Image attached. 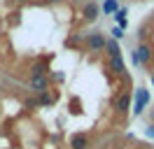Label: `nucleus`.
<instances>
[{
  "label": "nucleus",
  "mask_w": 154,
  "mask_h": 149,
  "mask_svg": "<svg viewBox=\"0 0 154 149\" xmlns=\"http://www.w3.org/2000/svg\"><path fill=\"white\" fill-rule=\"evenodd\" d=\"M131 98H133L131 89H128V86H124V89L115 96V110L119 112V114H126V112H128V107H131Z\"/></svg>",
  "instance_id": "obj_1"
},
{
  "label": "nucleus",
  "mask_w": 154,
  "mask_h": 149,
  "mask_svg": "<svg viewBox=\"0 0 154 149\" xmlns=\"http://www.w3.org/2000/svg\"><path fill=\"white\" fill-rule=\"evenodd\" d=\"M105 35L103 33H89L84 37V47H87V51H103L105 49Z\"/></svg>",
  "instance_id": "obj_2"
},
{
  "label": "nucleus",
  "mask_w": 154,
  "mask_h": 149,
  "mask_svg": "<svg viewBox=\"0 0 154 149\" xmlns=\"http://www.w3.org/2000/svg\"><path fill=\"white\" fill-rule=\"evenodd\" d=\"M135 54H138V58H140L143 65L152 68V63H154V47L149 44V42H140L138 49H135Z\"/></svg>",
  "instance_id": "obj_3"
},
{
  "label": "nucleus",
  "mask_w": 154,
  "mask_h": 149,
  "mask_svg": "<svg viewBox=\"0 0 154 149\" xmlns=\"http://www.w3.org/2000/svg\"><path fill=\"white\" fill-rule=\"evenodd\" d=\"M28 86H30V91H35L40 96L45 91H51V79H49V74H45V77H30Z\"/></svg>",
  "instance_id": "obj_4"
},
{
  "label": "nucleus",
  "mask_w": 154,
  "mask_h": 149,
  "mask_svg": "<svg viewBox=\"0 0 154 149\" xmlns=\"http://www.w3.org/2000/svg\"><path fill=\"white\" fill-rule=\"evenodd\" d=\"M98 14H100L98 2H94V0H87V2L82 5V19H84V21H96Z\"/></svg>",
  "instance_id": "obj_5"
},
{
  "label": "nucleus",
  "mask_w": 154,
  "mask_h": 149,
  "mask_svg": "<svg viewBox=\"0 0 154 149\" xmlns=\"http://www.w3.org/2000/svg\"><path fill=\"white\" fill-rule=\"evenodd\" d=\"M70 147L72 149H89L91 147V140H89L87 133H75V135L70 138Z\"/></svg>",
  "instance_id": "obj_6"
},
{
  "label": "nucleus",
  "mask_w": 154,
  "mask_h": 149,
  "mask_svg": "<svg viewBox=\"0 0 154 149\" xmlns=\"http://www.w3.org/2000/svg\"><path fill=\"white\" fill-rule=\"evenodd\" d=\"M135 96H138V100H135L133 112H135V114H143L145 105L149 102V96H147V91H145V89H138V91H135Z\"/></svg>",
  "instance_id": "obj_7"
},
{
  "label": "nucleus",
  "mask_w": 154,
  "mask_h": 149,
  "mask_svg": "<svg viewBox=\"0 0 154 149\" xmlns=\"http://www.w3.org/2000/svg\"><path fill=\"white\" fill-rule=\"evenodd\" d=\"M45 74H49L47 63L38 61V63H33V65H30V77H45Z\"/></svg>",
  "instance_id": "obj_8"
},
{
  "label": "nucleus",
  "mask_w": 154,
  "mask_h": 149,
  "mask_svg": "<svg viewBox=\"0 0 154 149\" xmlns=\"http://www.w3.org/2000/svg\"><path fill=\"white\" fill-rule=\"evenodd\" d=\"M54 102H56V98H54V93H51V91H45V93H40V96H38V105H40V107H51Z\"/></svg>",
  "instance_id": "obj_9"
},
{
  "label": "nucleus",
  "mask_w": 154,
  "mask_h": 149,
  "mask_svg": "<svg viewBox=\"0 0 154 149\" xmlns=\"http://www.w3.org/2000/svg\"><path fill=\"white\" fill-rule=\"evenodd\" d=\"M105 51L110 58H115V56H122V49H119V44H117L115 40H107L105 42Z\"/></svg>",
  "instance_id": "obj_10"
},
{
  "label": "nucleus",
  "mask_w": 154,
  "mask_h": 149,
  "mask_svg": "<svg viewBox=\"0 0 154 149\" xmlns=\"http://www.w3.org/2000/svg\"><path fill=\"white\" fill-rule=\"evenodd\" d=\"M70 112L72 114H82V102L77 100V98H72V102H70Z\"/></svg>",
  "instance_id": "obj_11"
},
{
  "label": "nucleus",
  "mask_w": 154,
  "mask_h": 149,
  "mask_svg": "<svg viewBox=\"0 0 154 149\" xmlns=\"http://www.w3.org/2000/svg\"><path fill=\"white\" fill-rule=\"evenodd\" d=\"M117 9V0H105V5H103V12H115Z\"/></svg>",
  "instance_id": "obj_12"
},
{
  "label": "nucleus",
  "mask_w": 154,
  "mask_h": 149,
  "mask_svg": "<svg viewBox=\"0 0 154 149\" xmlns=\"http://www.w3.org/2000/svg\"><path fill=\"white\" fill-rule=\"evenodd\" d=\"M23 105H26V107H30V110H33V107H40V105H38V98H26V100H23Z\"/></svg>",
  "instance_id": "obj_13"
},
{
  "label": "nucleus",
  "mask_w": 154,
  "mask_h": 149,
  "mask_svg": "<svg viewBox=\"0 0 154 149\" xmlns=\"http://www.w3.org/2000/svg\"><path fill=\"white\" fill-rule=\"evenodd\" d=\"M112 35H115V40H122V37H124V30H122L119 26H115L112 28Z\"/></svg>",
  "instance_id": "obj_14"
},
{
  "label": "nucleus",
  "mask_w": 154,
  "mask_h": 149,
  "mask_svg": "<svg viewBox=\"0 0 154 149\" xmlns=\"http://www.w3.org/2000/svg\"><path fill=\"white\" fill-rule=\"evenodd\" d=\"M131 61H133V65H135V68H140V65H143V63H140V58H138V54H135V49L131 51Z\"/></svg>",
  "instance_id": "obj_15"
},
{
  "label": "nucleus",
  "mask_w": 154,
  "mask_h": 149,
  "mask_svg": "<svg viewBox=\"0 0 154 149\" xmlns=\"http://www.w3.org/2000/svg\"><path fill=\"white\" fill-rule=\"evenodd\" d=\"M145 135H147V138H154V123H149V126L145 128Z\"/></svg>",
  "instance_id": "obj_16"
},
{
  "label": "nucleus",
  "mask_w": 154,
  "mask_h": 149,
  "mask_svg": "<svg viewBox=\"0 0 154 149\" xmlns=\"http://www.w3.org/2000/svg\"><path fill=\"white\" fill-rule=\"evenodd\" d=\"M45 5H54V2H58V0H42Z\"/></svg>",
  "instance_id": "obj_17"
},
{
  "label": "nucleus",
  "mask_w": 154,
  "mask_h": 149,
  "mask_svg": "<svg viewBox=\"0 0 154 149\" xmlns=\"http://www.w3.org/2000/svg\"><path fill=\"white\" fill-rule=\"evenodd\" d=\"M19 2H30V0H19Z\"/></svg>",
  "instance_id": "obj_18"
}]
</instances>
